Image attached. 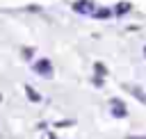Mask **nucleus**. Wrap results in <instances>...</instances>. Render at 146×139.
Wrapping results in <instances>:
<instances>
[{"label":"nucleus","instance_id":"obj_3","mask_svg":"<svg viewBox=\"0 0 146 139\" xmlns=\"http://www.w3.org/2000/svg\"><path fill=\"white\" fill-rule=\"evenodd\" d=\"M73 9L80 11V14H94V2H89V0H78V2L73 5Z\"/></svg>","mask_w":146,"mask_h":139},{"label":"nucleus","instance_id":"obj_7","mask_svg":"<svg viewBox=\"0 0 146 139\" xmlns=\"http://www.w3.org/2000/svg\"><path fill=\"white\" fill-rule=\"evenodd\" d=\"M96 16H100V18H105V16H110V9H100V11H96Z\"/></svg>","mask_w":146,"mask_h":139},{"label":"nucleus","instance_id":"obj_1","mask_svg":"<svg viewBox=\"0 0 146 139\" xmlns=\"http://www.w3.org/2000/svg\"><path fill=\"white\" fill-rule=\"evenodd\" d=\"M34 73H39L43 77H52V64H50V59H39L34 64Z\"/></svg>","mask_w":146,"mask_h":139},{"label":"nucleus","instance_id":"obj_6","mask_svg":"<svg viewBox=\"0 0 146 139\" xmlns=\"http://www.w3.org/2000/svg\"><path fill=\"white\" fill-rule=\"evenodd\" d=\"M128 9H130V5H128V2H121V5L116 7V14H123V11H128Z\"/></svg>","mask_w":146,"mask_h":139},{"label":"nucleus","instance_id":"obj_5","mask_svg":"<svg viewBox=\"0 0 146 139\" xmlns=\"http://www.w3.org/2000/svg\"><path fill=\"white\" fill-rule=\"evenodd\" d=\"M130 91L137 96V100H141V103H146V96H144V91L139 89V87H130Z\"/></svg>","mask_w":146,"mask_h":139},{"label":"nucleus","instance_id":"obj_2","mask_svg":"<svg viewBox=\"0 0 146 139\" xmlns=\"http://www.w3.org/2000/svg\"><path fill=\"white\" fill-rule=\"evenodd\" d=\"M110 105H112V114H114L116 118H123V116H128V109H125V105H123L119 98H112V100H110Z\"/></svg>","mask_w":146,"mask_h":139},{"label":"nucleus","instance_id":"obj_9","mask_svg":"<svg viewBox=\"0 0 146 139\" xmlns=\"http://www.w3.org/2000/svg\"><path fill=\"white\" fill-rule=\"evenodd\" d=\"M144 55H146V48H144Z\"/></svg>","mask_w":146,"mask_h":139},{"label":"nucleus","instance_id":"obj_8","mask_svg":"<svg viewBox=\"0 0 146 139\" xmlns=\"http://www.w3.org/2000/svg\"><path fill=\"white\" fill-rule=\"evenodd\" d=\"M130 139H146V137H130Z\"/></svg>","mask_w":146,"mask_h":139},{"label":"nucleus","instance_id":"obj_4","mask_svg":"<svg viewBox=\"0 0 146 139\" xmlns=\"http://www.w3.org/2000/svg\"><path fill=\"white\" fill-rule=\"evenodd\" d=\"M25 93H27V98H30L32 103H39V100H41V96H39V93H36L32 87H25Z\"/></svg>","mask_w":146,"mask_h":139}]
</instances>
